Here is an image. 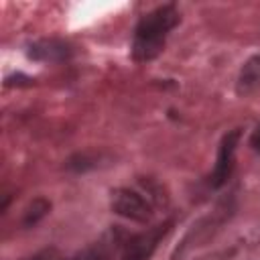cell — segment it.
Listing matches in <instances>:
<instances>
[{
    "instance_id": "obj_1",
    "label": "cell",
    "mask_w": 260,
    "mask_h": 260,
    "mask_svg": "<svg viewBox=\"0 0 260 260\" xmlns=\"http://www.w3.org/2000/svg\"><path fill=\"white\" fill-rule=\"evenodd\" d=\"M169 228L171 221L154 225L142 234H128L114 228L98 244H93L83 260H148Z\"/></svg>"
},
{
    "instance_id": "obj_2",
    "label": "cell",
    "mask_w": 260,
    "mask_h": 260,
    "mask_svg": "<svg viewBox=\"0 0 260 260\" xmlns=\"http://www.w3.org/2000/svg\"><path fill=\"white\" fill-rule=\"evenodd\" d=\"M181 16L175 4H165L148 14H144L134 30V41H132V57L136 61H150L154 59L169 37V32L179 24Z\"/></svg>"
},
{
    "instance_id": "obj_3",
    "label": "cell",
    "mask_w": 260,
    "mask_h": 260,
    "mask_svg": "<svg viewBox=\"0 0 260 260\" xmlns=\"http://www.w3.org/2000/svg\"><path fill=\"white\" fill-rule=\"evenodd\" d=\"M110 205H112V211L126 217V219H132V221H138V223H146L152 215V209H150V203L136 191L132 189H126V187H120V189H114L112 191V199H110Z\"/></svg>"
},
{
    "instance_id": "obj_4",
    "label": "cell",
    "mask_w": 260,
    "mask_h": 260,
    "mask_svg": "<svg viewBox=\"0 0 260 260\" xmlns=\"http://www.w3.org/2000/svg\"><path fill=\"white\" fill-rule=\"evenodd\" d=\"M238 140H240V130H232L228 132L223 138H221V144L217 148V160H215V167L211 171V177H209V185L213 189L221 187L232 171H234V160H236V148H238Z\"/></svg>"
},
{
    "instance_id": "obj_5",
    "label": "cell",
    "mask_w": 260,
    "mask_h": 260,
    "mask_svg": "<svg viewBox=\"0 0 260 260\" xmlns=\"http://www.w3.org/2000/svg\"><path fill=\"white\" fill-rule=\"evenodd\" d=\"M73 53L71 45L59 39H43L30 45L28 49V57L37 59V61H49V63H59L69 59Z\"/></svg>"
},
{
    "instance_id": "obj_6",
    "label": "cell",
    "mask_w": 260,
    "mask_h": 260,
    "mask_svg": "<svg viewBox=\"0 0 260 260\" xmlns=\"http://www.w3.org/2000/svg\"><path fill=\"white\" fill-rule=\"evenodd\" d=\"M258 81H260V55L254 57V59H250V61L244 65L242 77H240V89L246 91L250 85H254V83H258Z\"/></svg>"
},
{
    "instance_id": "obj_7",
    "label": "cell",
    "mask_w": 260,
    "mask_h": 260,
    "mask_svg": "<svg viewBox=\"0 0 260 260\" xmlns=\"http://www.w3.org/2000/svg\"><path fill=\"white\" fill-rule=\"evenodd\" d=\"M49 207H51V205H49L45 199H35V201L26 207V211H24V219H22L24 225H35V223L49 211Z\"/></svg>"
},
{
    "instance_id": "obj_8",
    "label": "cell",
    "mask_w": 260,
    "mask_h": 260,
    "mask_svg": "<svg viewBox=\"0 0 260 260\" xmlns=\"http://www.w3.org/2000/svg\"><path fill=\"white\" fill-rule=\"evenodd\" d=\"M250 144L256 148V150H260V124L256 126V130L252 132V138H250Z\"/></svg>"
}]
</instances>
